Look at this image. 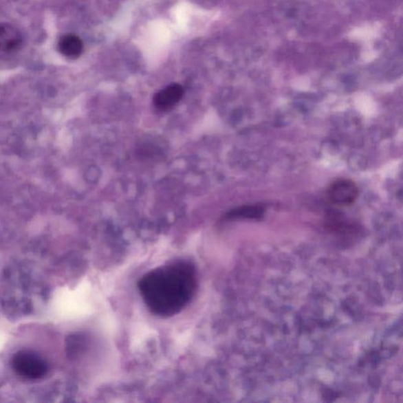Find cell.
Wrapping results in <instances>:
<instances>
[{
  "mask_svg": "<svg viewBox=\"0 0 403 403\" xmlns=\"http://www.w3.org/2000/svg\"><path fill=\"white\" fill-rule=\"evenodd\" d=\"M197 287L194 266L186 261H175L157 267L138 282L141 297L151 313L168 318L181 312L192 301Z\"/></svg>",
  "mask_w": 403,
  "mask_h": 403,
  "instance_id": "1",
  "label": "cell"
},
{
  "mask_svg": "<svg viewBox=\"0 0 403 403\" xmlns=\"http://www.w3.org/2000/svg\"><path fill=\"white\" fill-rule=\"evenodd\" d=\"M14 372L26 380H39L47 377L50 367L39 353L31 351L16 352L10 360Z\"/></svg>",
  "mask_w": 403,
  "mask_h": 403,
  "instance_id": "2",
  "label": "cell"
},
{
  "mask_svg": "<svg viewBox=\"0 0 403 403\" xmlns=\"http://www.w3.org/2000/svg\"><path fill=\"white\" fill-rule=\"evenodd\" d=\"M331 204L339 206L352 205L358 197V188L350 179H340L332 183L327 192Z\"/></svg>",
  "mask_w": 403,
  "mask_h": 403,
  "instance_id": "3",
  "label": "cell"
},
{
  "mask_svg": "<svg viewBox=\"0 0 403 403\" xmlns=\"http://www.w3.org/2000/svg\"><path fill=\"white\" fill-rule=\"evenodd\" d=\"M183 95L184 89L182 85L178 84L168 85L155 95L154 105L161 111L170 110L182 100Z\"/></svg>",
  "mask_w": 403,
  "mask_h": 403,
  "instance_id": "4",
  "label": "cell"
},
{
  "mask_svg": "<svg viewBox=\"0 0 403 403\" xmlns=\"http://www.w3.org/2000/svg\"><path fill=\"white\" fill-rule=\"evenodd\" d=\"M60 53L69 58H77L83 52V43L74 34H67L60 38L58 43Z\"/></svg>",
  "mask_w": 403,
  "mask_h": 403,
  "instance_id": "5",
  "label": "cell"
},
{
  "mask_svg": "<svg viewBox=\"0 0 403 403\" xmlns=\"http://www.w3.org/2000/svg\"><path fill=\"white\" fill-rule=\"evenodd\" d=\"M0 31H1V35H0L1 50L7 53L17 50L21 45V38L19 31L9 25H3Z\"/></svg>",
  "mask_w": 403,
  "mask_h": 403,
  "instance_id": "6",
  "label": "cell"
},
{
  "mask_svg": "<svg viewBox=\"0 0 403 403\" xmlns=\"http://www.w3.org/2000/svg\"><path fill=\"white\" fill-rule=\"evenodd\" d=\"M264 209L259 206H243L232 210L228 214V219H258L263 217Z\"/></svg>",
  "mask_w": 403,
  "mask_h": 403,
  "instance_id": "7",
  "label": "cell"
}]
</instances>
